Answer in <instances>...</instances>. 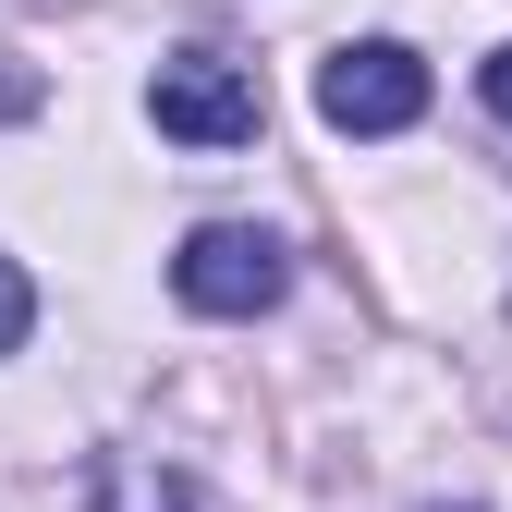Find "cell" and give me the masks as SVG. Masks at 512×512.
<instances>
[{"instance_id": "6da1fadb", "label": "cell", "mask_w": 512, "mask_h": 512, "mask_svg": "<svg viewBox=\"0 0 512 512\" xmlns=\"http://www.w3.org/2000/svg\"><path fill=\"white\" fill-rule=\"evenodd\" d=\"M147 110H159V135H183V147H256V122H269L256 74L220 61V49H171L147 74Z\"/></svg>"}, {"instance_id": "7a4b0ae2", "label": "cell", "mask_w": 512, "mask_h": 512, "mask_svg": "<svg viewBox=\"0 0 512 512\" xmlns=\"http://www.w3.org/2000/svg\"><path fill=\"white\" fill-rule=\"evenodd\" d=\"M281 281H293V256H281V232H256V220H208L196 244L171 256V293L196 317H269Z\"/></svg>"}, {"instance_id": "3957f363", "label": "cell", "mask_w": 512, "mask_h": 512, "mask_svg": "<svg viewBox=\"0 0 512 512\" xmlns=\"http://www.w3.org/2000/svg\"><path fill=\"white\" fill-rule=\"evenodd\" d=\"M317 110H330V135H403L427 110V61L403 37H354L317 61Z\"/></svg>"}, {"instance_id": "277c9868", "label": "cell", "mask_w": 512, "mask_h": 512, "mask_svg": "<svg viewBox=\"0 0 512 512\" xmlns=\"http://www.w3.org/2000/svg\"><path fill=\"white\" fill-rule=\"evenodd\" d=\"M37 330V293H25V269H13V256H0V354H13Z\"/></svg>"}, {"instance_id": "5b68a950", "label": "cell", "mask_w": 512, "mask_h": 512, "mask_svg": "<svg viewBox=\"0 0 512 512\" xmlns=\"http://www.w3.org/2000/svg\"><path fill=\"white\" fill-rule=\"evenodd\" d=\"M488 110H500V122H512V37H500V49H488Z\"/></svg>"}]
</instances>
